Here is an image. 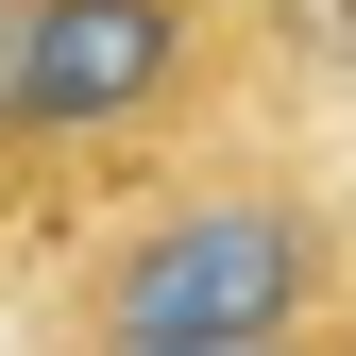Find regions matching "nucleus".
Wrapping results in <instances>:
<instances>
[{"label": "nucleus", "mask_w": 356, "mask_h": 356, "mask_svg": "<svg viewBox=\"0 0 356 356\" xmlns=\"http://www.w3.org/2000/svg\"><path fill=\"white\" fill-rule=\"evenodd\" d=\"M17 323L68 356H356V170L289 119H238L51 220Z\"/></svg>", "instance_id": "f257e3e1"}, {"label": "nucleus", "mask_w": 356, "mask_h": 356, "mask_svg": "<svg viewBox=\"0 0 356 356\" xmlns=\"http://www.w3.org/2000/svg\"><path fill=\"white\" fill-rule=\"evenodd\" d=\"M272 0H34L17 17V204L85 220L102 187H136V170L238 136V119H272Z\"/></svg>", "instance_id": "f03ea898"}]
</instances>
